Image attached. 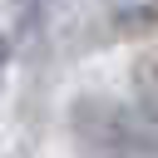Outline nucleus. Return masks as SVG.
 <instances>
[{
	"instance_id": "obj_1",
	"label": "nucleus",
	"mask_w": 158,
	"mask_h": 158,
	"mask_svg": "<svg viewBox=\"0 0 158 158\" xmlns=\"http://www.w3.org/2000/svg\"><path fill=\"white\" fill-rule=\"evenodd\" d=\"M69 123H74V133H79L89 148H99L104 158H158V128H153L138 109H128V104H118V99L84 94V99H74Z\"/></svg>"
},
{
	"instance_id": "obj_2",
	"label": "nucleus",
	"mask_w": 158,
	"mask_h": 158,
	"mask_svg": "<svg viewBox=\"0 0 158 158\" xmlns=\"http://www.w3.org/2000/svg\"><path fill=\"white\" fill-rule=\"evenodd\" d=\"M133 109L158 128V59L133 64Z\"/></svg>"
}]
</instances>
